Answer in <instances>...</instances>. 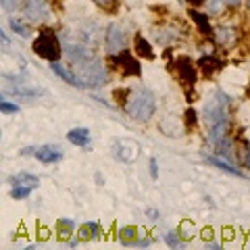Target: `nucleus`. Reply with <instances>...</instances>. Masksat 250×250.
Masks as SVG:
<instances>
[{"label": "nucleus", "instance_id": "obj_1", "mask_svg": "<svg viewBox=\"0 0 250 250\" xmlns=\"http://www.w3.org/2000/svg\"><path fill=\"white\" fill-rule=\"evenodd\" d=\"M229 111H231V98L228 94H223L221 90L213 92V96L207 98V103L202 104V121L208 127L219 123L229 121Z\"/></svg>", "mask_w": 250, "mask_h": 250}, {"label": "nucleus", "instance_id": "obj_2", "mask_svg": "<svg viewBox=\"0 0 250 250\" xmlns=\"http://www.w3.org/2000/svg\"><path fill=\"white\" fill-rule=\"evenodd\" d=\"M125 111L134 121H148L156 111L154 94L146 88H138L136 92L129 94L127 103H125Z\"/></svg>", "mask_w": 250, "mask_h": 250}, {"label": "nucleus", "instance_id": "obj_3", "mask_svg": "<svg viewBox=\"0 0 250 250\" xmlns=\"http://www.w3.org/2000/svg\"><path fill=\"white\" fill-rule=\"evenodd\" d=\"M34 52L38 54V57H42L46 61H59L61 57V44H59V38L57 34L50 29V27H44L40 34H38V38L34 40Z\"/></svg>", "mask_w": 250, "mask_h": 250}, {"label": "nucleus", "instance_id": "obj_4", "mask_svg": "<svg viewBox=\"0 0 250 250\" xmlns=\"http://www.w3.org/2000/svg\"><path fill=\"white\" fill-rule=\"evenodd\" d=\"M80 77L83 80L85 88H103L108 82V73H106V67L103 65L100 59H88L85 62L80 65Z\"/></svg>", "mask_w": 250, "mask_h": 250}, {"label": "nucleus", "instance_id": "obj_5", "mask_svg": "<svg viewBox=\"0 0 250 250\" xmlns=\"http://www.w3.org/2000/svg\"><path fill=\"white\" fill-rule=\"evenodd\" d=\"M113 154L123 163H134L140 156V144L136 140L123 138V140H115L113 142Z\"/></svg>", "mask_w": 250, "mask_h": 250}, {"label": "nucleus", "instance_id": "obj_6", "mask_svg": "<svg viewBox=\"0 0 250 250\" xmlns=\"http://www.w3.org/2000/svg\"><path fill=\"white\" fill-rule=\"evenodd\" d=\"M125 44H127V38H125L123 27L117 25V23H111L106 29V40H104L106 50L111 54H119L125 50Z\"/></svg>", "mask_w": 250, "mask_h": 250}, {"label": "nucleus", "instance_id": "obj_7", "mask_svg": "<svg viewBox=\"0 0 250 250\" xmlns=\"http://www.w3.org/2000/svg\"><path fill=\"white\" fill-rule=\"evenodd\" d=\"M48 2L46 0H25L23 2V15L31 21V23H40L44 19H48Z\"/></svg>", "mask_w": 250, "mask_h": 250}, {"label": "nucleus", "instance_id": "obj_8", "mask_svg": "<svg viewBox=\"0 0 250 250\" xmlns=\"http://www.w3.org/2000/svg\"><path fill=\"white\" fill-rule=\"evenodd\" d=\"M113 62H115L117 69H119L123 75H140V73H142L140 62L134 59V54L127 52V50H123V52L117 54V57L113 59Z\"/></svg>", "mask_w": 250, "mask_h": 250}, {"label": "nucleus", "instance_id": "obj_9", "mask_svg": "<svg viewBox=\"0 0 250 250\" xmlns=\"http://www.w3.org/2000/svg\"><path fill=\"white\" fill-rule=\"evenodd\" d=\"M159 127H161V131H163V134H165V136L177 138V136H182V134H184L186 125H184V121H182V119H177V117H173V115H167L165 119H161Z\"/></svg>", "mask_w": 250, "mask_h": 250}, {"label": "nucleus", "instance_id": "obj_10", "mask_svg": "<svg viewBox=\"0 0 250 250\" xmlns=\"http://www.w3.org/2000/svg\"><path fill=\"white\" fill-rule=\"evenodd\" d=\"M175 67H177V73H179V80H182L184 83L188 85H192L194 82H196V67H192V61L184 57V59H179L175 62Z\"/></svg>", "mask_w": 250, "mask_h": 250}, {"label": "nucleus", "instance_id": "obj_11", "mask_svg": "<svg viewBox=\"0 0 250 250\" xmlns=\"http://www.w3.org/2000/svg\"><path fill=\"white\" fill-rule=\"evenodd\" d=\"M50 69L54 73H57L62 82H67V83H71V85H75V88H85V83H83V80L80 75H75L73 71H69V69H65L61 65V62H57V61H52V65H50Z\"/></svg>", "mask_w": 250, "mask_h": 250}, {"label": "nucleus", "instance_id": "obj_12", "mask_svg": "<svg viewBox=\"0 0 250 250\" xmlns=\"http://www.w3.org/2000/svg\"><path fill=\"white\" fill-rule=\"evenodd\" d=\"M34 156H36L38 161H42V163H46V165H50V163H59V161L62 159V150H61L59 146L46 144V146H42V148H38Z\"/></svg>", "mask_w": 250, "mask_h": 250}, {"label": "nucleus", "instance_id": "obj_13", "mask_svg": "<svg viewBox=\"0 0 250 250\" xmlns=\"http://www.w3.org/2000/svg\"><path fill=\"white\" fill-rule=\"evenodd\" d=\"M221 67H223V62L219 61L217 57H213V54H208V57H202L198 61V69H200V73L205 75V77H210V75H215L221 71Z\"/></svg>", "mask_w": 250, "mask_h": 250}, {"label": "nucleus", "instance_id": "obj_14", "mask_svg": "<svg viewBox=\"0 0 250 250\" xmlns=\"http://www.w3.org/2000/svg\"><path fill=\"white\" fill-rule=\"evenodd\" d=\"M213 36H215V42L219 46H233V44H236V40H238V31L233 27H229V25L217 27Z\"/></svg>", "mask_w": 250, "mask_h": 250}, {"label": "nucleus", "instance_id": "obj_15", "mask_svg": "<svg viewBox=\"0 0 250 250\" xmlns=\"http://www.w3.org/2000/svg\"><path fill=\"white\" fill-rule=\"evenodd\" d=\"M67 140L71 144H75V146H80V148H85L90 144V140H92V134H90V129L88 127H75V129H71L67 134Z\"/></svg>", "mask_w": 250, "mask_h": 250}, {"label": "nucleus", "instance_id": "obj_16", "mask_svg": "<svg viewBox=\"0 0 250 250\" xmlns=\"http://www.w3.org/2000/svg\"><path fill=\"white\" fill-rule=\"evenodd\" d=\"M207 159V163H210V165H215V167H219V169H223L225 173H229V175H236V177H244V173L238 169V167H233L231 163H228V161H223L221 156H205Z\"/></svg>", "mask_w": 250, "mask_h": 250}, {"label": "nucleus", "instance_id": "obj_17", "mask_svg": "<svg viewBox=\"0 0 250 250\" xmlns=\"http://www.w3.org/2000/svg\"><path fill=\"white\" fill-rule=\"evenodd\" d=\"M67 59L71 62H77V65H82L88 59H92V54L88 48H83V46H69L67 48Z\"/></svg>", "mask_w": 250, "mask_h": 250}, {"label": "nucleus", "instance_id": "obj_18", "mask_svg": "<svg viewBox=\"0 0 250 250\" xmlns=\"http://www.w3.org/2000/svg\"><path fill=\"white\" fill-rule=\"evenodd\" d=\"M80 240L82 242H88V240H98L100 238V225L98 223H94V221H88V223H83L82 228H80Z\"/></svg>", "mask_w": 250, "mask_h": 250}, {"label": "nucleus", "instance_id": "obj_19", "mask_svg": "<svg viewBox=\"0 0 250 250\" xmlns=\"http://www.w3.org/2000/svg\"><path fill=\"white\" fill-rule=\"evenodd\" d=\"M154 40L159 42L161 46H169L177 40V31L171 29V27H161V29H154Z\"/></svg>", "mask_w": 250, "mask_h": 250}, {"label": "nucleus", "instance_id": "obj_20", "mask_svg": "<svg viewBox=\"0 0 250 250\" xmlns=\"http://www.w3.org/2000/svg\"><path fill=\"white\" fill-rule=\"evenodd\" d=\"M134 50H136V54H138V57H142V59H154L152 46H150V42H148L144 36H136Z\"/></svg>", "mask_w": 250, "mask_h": 250}, {"label": "nucleus", "instance_id": "obj_21", "mask_svg": "<svg viewBox=\"0 0 250 250\" xmlns=\"http://www.w3.org/2000/svg\"><path fill=\"white\" fill-rule=\"evenodd\" d=\"M11 184H13V186L29 188V190H36V188L40 186V179H38L36 175H31V173H19V175H15V177L11 179Z\"/></svg>", "mask_w": 250, "mask_h": 250}, {"label": "nucleus", "instance_id": "obj_22", "mask_svg": "<svg viewBox=\"0 0 250 250\" xmlns=\"http://www.w3.org/2000/svg\"><path fill=\"white\" fill-rule=\"evenodd\" d=\"M190 17L194 19V23H196L198 29H200L205 36H213V34H215L213 27H210V23H208V17H207V15H200L198 11H190Z\"/></svg>", "mask_w": 250, "mask_h": 250}, {"label": "nucleus", "instance_id": "obj_23", "mask_svg": "<svg viewBox=\"0 0 250 250\" xmlns=\"http://www.w3.org/2000/svg\"><path fill=\"white\" fill-rule=\"evenodd\" d=\"M117 236H119V240L123 242V244H136V240H138V228L136 225H125V228H121L119 229V233H117Z\"/></svg>", "mask_w": 250, "mask_h": 250}, {"label": "nucleus", "instance_id": "obj_24", "mask_svg": "<svg viewBox=\"0 0 250 250\" xmlns=\"http://www.w3.org/2000/svg\"><path fill=\"white\" fill-rule=\"evenodd\" d=\"M73 229H75V223L71 221V219H61V221L57 223V233H59L61 240H67L73 233Z\"/></svg>", "mask_w": 250, "mask_h": 250}, {"label": "nucleus", "instance_id": "obj_25", "mask_svg": "<svg viewBox=\"0 0 250 250\" xmlns=\"http://www.w3.org/2000/svg\"><path fill=\"white\" fill-rule=\"evenodd\" d=\"M179 236H182V240H192L196 236V225H194L190 219H184V221L179 223Z\"/></svg>", "mask_w": 250, "mask_h": 250}, {"label": "nucleus", "instance_id": "obj_26", "mask_svg": "<svg viewBox=\"0 0 250 250\" xmlns=\"http://www.w3.org/2000/svg\"><path fill=\"white\" fill-rule=\"evenodd\" d=\"M9 25H11V29L15 31V34H19L21 38H29V36H31L29 27H27V25H23V21H21V19L11 17V19H9Z\"/></svg>", "mask_w": 250, "mask_h": 250}, {"label": "nucleus", "instance_id": "obj_27", "mask_svg": "<svg viewBox=\"0 0 250 250\" xmlns=\"http://www.w3.org/2000/svg\"><path fill=\"white\" fill-rule=\"evenodd\" d=\"M34 192V190H29V188H23V186H13V190H11V196L15 200H25L29 198V194Z\"/></svg>", "mask_w": 250, "mask_h": 250}, {"label": "nucleus", "instance_id": "obj_28", "mask_svg": "<svg viewBox=\"0 0 250 250\" xmlns=\"http://www.w3.org/2000/svg\"><path fill=\"white\" fill-rule=\"evenodd\" d=\"M196 123H198L196 111H194V108H188V111H186V117H184V125H186L188 129H194V127H196Z\"/></svg>", "mask_w": 250, "mask_h": 250}, {"label": "nucleus", "instance_id": "obj_29", "mask_svg": "<svg viewBox=\"0 0 250 250\" xmlns=\"http://www.w3.org/2000/svg\"><path fill=\"white\" fill-rule=\"evenodd\" d=\"M0 111H2L4 115H17L19 113V106L9 103V100H0Z\"/></svg>", "mask_w": 250, "mask_h": 250}, {"label": "nucleus", "instance_id": "obj_30", "mask_svg": "<svg viewBox=\"0 0 250 250\" xmlns=\"http://www.w3.org/2000/svg\"><path fill=\"white\" fill-rule=\"evenodd\" d=\"M100 9H104V11H108V13H113L117 6H119V0H94Z\"/></svg>", "mask_w": 250, "mask_h": 250}, {"label": "nucleus", "instance_id": "obj_31", "mask_svg": "<svg viewBox=\"0 0 250 250\" xmlns=\"http://www.w3.org/2000/svg\"><path fill=\"white\" fill-rule=\"evenodd\" d=\"M165 242L171 246V248H177V246H182V236H179V231H169L167 236H165Z\"/></svg>", "mask_w": 250, "mask_h": 250}, {"label": "nucleus", "instance_id": "obj_32", "mask_svg": "<svg viewBox=\"0 0 250 250\" xmlns=\"http://www.w3.org/2000/svg\"><path fill=\"white\" fill-rule=\"evenodd\" d=\"M0 4H2V9L6 13H13L19 6V0H0Z\"/></svg>", "mask_w": 250, "mask_h": 250}, {"label": "nucleus", "instance_id": "obj_33", "mask_svg": "<svg viewBox=\"0 0 250 250\" xmlns=\"http://www.w3.org/2000/svg\"><path fill=\"white\" fill-rule=\"evenodd\" d=\"M148 169H150L152 179L159 177V163H156V159H150V163H148Z\"/></svg>", "mask_w": 250, "mask_h": 250}, {"label": "nucleus", "instance_id": "obj_34", "mask_svg": "<svg viewBox=\"0 0 250 250\" xmlns=\"http://www.w3.org/2000/svg\"><path fill=\"white\" fill-rule=\"evenodd\" d=\"M231 238H236V231H233L231 228H225V229H223V242L228 244V242H229Z\"/></svg>", "mask_w": 250, "mask_h": 250}, {"label": "nucleus", "instance_id": "obj_35", "mask_svg": "<svg viewBox=\"0 0 250 250\" xmlns=\"http://www.w3.org/2000/svg\"><path fill=\"white\" fill-rule=\"evenodd\" d=\"M146 217L150 219V221H156V219H159V210H156V208H148L146 210Z\"/></svg>", "mask_w": 250, "mask_h": 250}, {"label": "nucleus", "instance_id": "obj_36", "mask_svg": "<svg viewBox=\"0 0 250 250\" xmlns=\"http://www.w3.org/2000/svg\"><path fill=\"white\" fill-rule=\"evenodd\" d=\"M200 236L205 238V240H210V238L215 236V231H213V228H205V229H202V233H200Z\"/></svg>", "mask_w": 250, "mask_h": 250}, {"label": "nucleus", "instance_id": "obj_37", "mask_svg": "<svg viewBox=\"0 0 250 250\" xmlns=\"http://www.w3.org/2000/svg\"><path fill=\"white\" fill-rule=\"evenodd\" d=\"M208 6H210V11L213 13H219L221 11V0H213V2H208Z\"/></svg>", "mask_w": 250, "mask_h": 250}, {"label": "nucleus", "instance_id": "obj_38", "mask_svg": "<svg viewBox=\"0 0 250 250\" xmlns=\"http://www.w3.org/2000/svg\"><path fill=\"white\" fill-rule=\"evenodd\" d=\"M0 38H2V44H4V50H9V38H6L4 31H0Z\"/></svg>", "mask_w": 250, "mask_h": 250}, {"label": "nucleus", "instance_id": "obj_39", "mask_svg": "<svg viewBox=\"0 0 250 250\" xmlns=\"http://www.w3.org/2000/svg\"><path fill=\"white\" fill-rule=\"evenodd\" d=\"M244 161H246V167L250 169V148H246V156H244Z\"/></svg>", "mask_w": 250, "mask_h": 250}, {"label": "nucleus", "instance_id": "obj_40", "mask_svg": "<svg viewBox=\"0 0 250 250\" xmlns=\"http://www.w3.org/2000/svg\"><path fill=\"white\" fill-rule=\"evenodd\" d=\"M94 177H96V184H98V186H103V184H104V177H103V175H100V173H96V175H94Z\"/></svg>", "mask_w": 250, "mask_h": 250}, {"label": "nucleus", "instance_id": "obj_41", "mask_svg": "<svg viewBox=\"0 0 250 250\" xmlns=\"http://www.w3.org/2000/svg\"><path fill=\"white\" fill-rule=\"evenodd\" d=\"M207 246H208V248H221V244H219V242H208Z\"/></svg>", "mask_w": 250, "mask_h": 250}, {"label": "nucleus", "instance_id": "obj_42", "mask_svg": "<svg viewBox=\"0 0 250 250\" xmlns=\"http://www.w3.org/2000/svg\"><path fill=\"white\" fill-rule=\"evenodd\" d=\"M225 2L231 4V6H238V4H240V0H225Z\"/></svg>", "mask_w": 250, "mask_h": 250}, {"label": "nucleus", "instance_id": "obj_43", "mask_svg": "<svg viewBox=\"0 0 250 250\" xmlns=\"http://www.w3.org/2000/svg\"><path fill=\"white\" fill-rule=\"evenodd\" d=\"M188 2H194V4H196V2H205V0H188Z\"/></svg>", "mask_w": 250, "mask_h": 250}, {"label": "nucleus", "instance_id": "obj_44", "mask_svg": "<svg viewBox=\"0 0 250 250\" xmlns=\"http://www.w3.org/2000/svg\"><path fill=\"white\" fill-rule=\"evenodd\" d=\"M248 9H250V0H248Z\"/></svg>", "mask_w": 250, "mask_h": 250}]
</instances>
